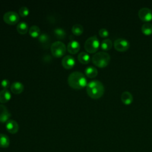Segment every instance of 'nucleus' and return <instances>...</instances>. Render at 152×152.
I'll list each match as a JSON object with an SVG mask.
<instances>
[{
  "mask_svg": "<svg viewBox=\"0 0 152 152\" xmlns=\"http://www.w3.org/2000/svg\"><path fill=\"white\" fill-rule=\"evenodd\" d=\"M86 91L88 95L91 98L98 99L103 96L104 92V87L100 81L93 80L87 83Z\"/></svg>",
  "mask_w": 152,
  "mask_h": 152,
  "instance_id": "1",
  "label": "nucleus"
},
{
  "mask_svg": "<svg viewBox=\"0 0 152 152\" xmlns=\"http://www.w3.org/2000/svg\"><path fill=\"white\" fill-rule=\"evenodd\" d=\"M69 85L75 89H80L87 84V78L83 73L80 71L71 72L68 77Z\"/></svg>",
  "mask_w": 152,
  "mask_h": 152,
  "instance_id": "2",
  "label": "nucleus"
},
{
  "mask_svg": "<svg viewBox=\"0 0 152 152\" xmlns=\"http://www.w3.org/2000/svg\"><path fill=\"white\" fill-rule=\"evenodd\" d=\"M110 60V55L103 51H100L95 53L92 57L93 63L96 66L100 68L106 66L109 64Z\"/></svg>",
  "mask_w": 152,
  "mask_h": 152,
  "instance_id": "3",
  "label": "nucleus"
},
{
  "mask_svg": "<svg viewBox=\"0 0 152 152\" xmlns=\"http://www.w3.org/2000/svg\"><path fill=\"white\" fill-rule=\"evenodd\" d=\"M100 46V42L96 35L89 37L84 43V48L89 53L95 52Z\"/></svg>",
  "mask_w": 152,
  "mask_h": 152,
  "instance_id": "4",
  "label": "nucleus"
},
{
  "mask_svg": "<svg viewBox=\"0 0 152 152\" xmlns=\"http://www.w3.org/2000/svg\"><path fill=\"white\" fill-rule=\"evenodd\" d=\"M50 50L55 57L59 58L65 54L66 52V46L63 42L58 40L52 43L50 46Z\"/></svg>",
  "mask_w": 152,
  "mask_h": 152,
  "instance_id": "5",
  "label": "nucleus"
},
{
  "mask_svg": "<svg viewBox=\"0 0 152 152\" xmlns=\"http://www.w3.org/2000/svg\"><path fill=\"white\" fill-rule=\"evenodd\" d=\"M4 21L9 24H15L17 23L20 20L18 14L15 11H7L3 15Z\"/></svg>",
  "mask_w": 152,
  "mask_h": 152,
  "instance_id": "6",
  "label": "nucleus"
},
{
  "mask_svg": "<svg viewBox=\"0 0 152 152\" xmlns=\"http://www.w3.org/2000/svg\"><path fill=\"white\" fill-rule=\"evenodd\" d=\"M114 47L117 50L124 52L128 49L129 47V42L125 38H118L114 41Z\"/></svg>",
  "mask_w": 152,
  "mask_h": 152,
  "instance_id": "7",
  "label": "nucleus"
},
{
  "mask_svg": "<svg viewBox=\"0 0 152 152\" xmlns=\"http://www.w3.org/2000/svg\"><path fill=\"white\" fill-rule=\"evenodd\" d=\"M140 18L144 21H148L152 19V10L147 7H142L138 11Z\"/></svg>",
  "mask_w": 152,
  "mask_h": 152,
  "instance_id": "8",
  "label": "nucleus"
},
{
  "mask_svg": "<svg viewBox=\"0 0 152 152\" xmlns=\"http://www.w3.org/2000/svg\"><path fill=\"white\" fill-rule=\"evenodd\" d=\"M75 64V58L69 55H66L63 57L62 59V66L66 69L72 68Z\"/></svg>",
  "mask_w": 152,
  "mask_h": 152,
  "instance_id": "9",
  "label": "nucleus"
},
{
  "mask_svg": "<svg viewBox=\"0 0 152 152\" xmlns=\"http://www.w3.org/2000/svg\"><path fill=\"white\" fill-rule=\"evenodd\" d=\"M7 130L11 134H15L18 132L19 129V126L18 123L13 120V119H9L5 124Z\"/></svg>",
  "mask_w": 152,
  "mask_h": 152,
  "instance_id": "10",
  "label": "nucleus"
},
{
  "mask_svg": "<svg viewBox=\"0 0 152 152\" xmlns=\"http://www.w3.org/2000/svg\"><path fill=\"white\" fill-rule=\"evenodd\" d=\"M11 117V113L3 104H0V122H7Z\"/></svg>",
  "mask_w": 152,
  "mask_h": 152,
  "instance_id": "11",
  "label": "nucleus"
},
{
  "mask_svg": "<svg viewBox=\"0 0 152 152\" xmlns=\"http://www.w3.org/2000/svg\"><path fill=\"white\" fill-rule=\"evenodd\" d=\"M80 45L76 40H71L67 45V50L71 53H76L80 50Z\"/></svg>",
  "mask_w": 152,
  "mask_h": 152,
  "instance_id": "12",
  "label": "nucleus"
},
{
  "mask_svg": "<svg viewBox=\"0 0 152 152\" xmlns=\"http://www.w3.org/2000/svg\"><path fill=\"white\" fill-rule=\"evenodd\" d=\"M24 85L20 81H14L10 86L11 91L14 94H20L24 90Z\"/></svg>",
  "mask_w": 152,
  "mask_h": 152,
  "instance_id": "13",
  "label": "nucleus"
},
{
  "mask_svg": "<svg viewBox=\"0 0 152 152\" xmlns=\"http://www.w3.org/2000/svg\"><path fill=\"white\" fill-rule=\"evenodd\" d=\"M121 100L125 104H129L133 101V96L128 91H124L121 94Z\"/></svg>",
  "mask_w": 152,
  "mask_h": 152,
  "instance_id": "14",
  "label": "nucleus"
},
{
  "mask_svg": "<svg viewBox=\"0 0 152 152\" xmlns=\"http://www.w3.org/2000/svg\"><path fill=\"white\" fill-rule=\"evenodd\" d=\"M11 98L10 91L8 89L4 88L0 91V102L6 103Z\"/></svg>",
  "mask_w": 152,
  "mask_h": 152,
  "instance_id": "15",
  "label": "nucleus"
},
{
  "mask_svg": "<svg viewBox=\"0 0 152 152\" xmlns=\"http://www.w3.org/2000/svg\"><path fill=\"white\" fill-rule=\"evenodd\" d=\"M85 74L89 78H94L97 75L98 71L96 67L88 66L85 69Z\"/></svg>",
  "mask_w": 152,
  "mask_h": 152,
  "instance_id": "16",
  "label": "nucleus"
},
{
  "mask_svg": "<svg viewBox=\"0 0 152 152\" xmlns=\"http://www.w3.org/2000/svg\"><path fill=\"white\" fill-rule=\"evenodd\" d=\"M78 61L84 64H88L90 60V56L89 54L86 52H81L78 55Z\"/></svg>",
  "mask_w": 152,
  "mask_h": 152,
  "instance_id": "17",
  "label": "nucleus"
},
{
  "mask_svg": "<svg viewBox=\"0 0 152 152\" xmlns=\"http://www.w3.org/2000/svg\"><path fill=\"white\" fill-rule=\"evenodd\" d=\"M28 24L25 21H21L17 25V30L20 34H25L28 30Z\"/></svg>",
  "mask_w": 152,
  "mask_h": 152,
  "instance_id": "18",
  "label": "nucleus"
},
{
  "mask_svg": "<svg viewBox=\"0 0 152 152\" xmlns=\"http://www.w3.org/2000/svg\"><path fill=\"white\" fill-rule=\"evenodd\" d=\"M9 137L4 134H0V147L7 148L10 145Z\"/></svg>",
  "mask_w": 152,
  "mask_h": 152,
  "instance_id": "19",
  "label": "nucleus"
},
{
  "mask_svg": "<svg viewBox=\"0 0 152 152\" xmlns=\"http://www.w3.org/2000/svg\"><path fill=\"white\" fill-rule=\"evenodd\" d=\"M28 33L31 37H39V36L40 34V30L37 26L33 25L30 27L28 30Z\"/></svg>",
  "mask_w": 152,
  "mask_h": 152,
  "instance_id": "20",
  "label": "nucleus"
},
{
  "mask_svg": "<svg viewBox=\"0 0 152 152\" xmlns=\"http://www.w3.org/2000/svg\"><path fill=\"white\" fill-rule=\"evenodd\" d=\"M112 45H113V43L112 40L108 38L103 39L100 43L101 48L105 50H109L110 49H111V48L112 47Z\"/></svg>",
  "mask_w": 152,
  "mask_h": 152,
  "instance_id": "21",
  "label": "nucleus"
},
{
  "mask_svg": "<svg viewBox=\"0 0 152 152\" xmlns=\"http://www.w3.org/2000/svg\"><path fill=\"white\" fill-rule=\"evenodd\" d=\"M141 31L145 35H150L152 33V24L150 23H145L141 26Z\"/></svg>",
  "mask_w": 152,
  "mask_h": 152,
  "instance_id": "22",
  "label": "nucleus"
},
{
  "mask_svg": "<svg viewBox=\"0 0 152 152\" xmlns=\"http://www.w3.org/2000/svg\"><path fill=\"white\" fill-rule=\"evenodd\" d=\"M54 34L55 36L59 39H63L66 36L65 30L61 27H57L54 30Z\"/></svg>",
  "mask_w": 152,
  "mask_h": 152,
  "instance_id": "23",
  "label": "nucleus"
},
{
  "mask_svg": "<svg viewBox=\"0 0 152 152\" xmlns=\"http://www.w3.org/2000/svg\"><path fill=\"white\" fill-rule=\"evenodd\" d=\"M84 31V28L80 24H75L72 27V32L75 35H80L83 33Z\"/></svg>",
  "mask_w": 152,
  "mask_h": 152,
  "instance_id": "24",
  "label": "nucleus"
},
{
  "mask_svg": "<svg viewBox=\"0 0 152 152\" xmlns=\"http://www.w3.org/2000/svg\"><path fill=\"white\" fill-rule=\"evenodd\" d=\"M39 41L43 45L46 46L49 42V37L46 33H42L39 36Z\"/></svg>",
  "mask_w": 152,
  "mask_h": 152,
  "instance_id": "25",
  "label": "nucleus"
},
{
  "mask_svg": "<svg viewBox=\"0 0 152 152\" xmlns=\"http://www.w3.org/2000/svg\"><path fill=\"white\" fill-rule=\"evenodd\" d=\"M19 14L21 17L27 16L29 14V10L26 6H23L19 9Z\"/></svg>",
  "mask_w": 152,
  "mask_h": 152,
  "instance_id": "26",
  "label": "nucleus"
},
{
  "mask_svg": "<svg viewBox=\"0 0 152 152\" xmlns=\"http://www.w3.org/2000/svg\"><path fill=\"white\" fill-rule=\"evenodd\" d=\"M99 35L102 37H106L109 36V31L105 28H102L99 30Z\"/></svg>",
  "mask_w": 152,
  "mask_h": 152,
  "instance_id": "27",
  "label": "nucleus"
},
{
  "mask_svg": "<svg viewBox=\"0 0 152 152\" xmlns=\"http://www.w3.org/2000/svg\"><path fill=\"white\" fill-rule=\"evenodd\" d=\"M1 86L4 87L5 89H7V88L10 86V82L8 79H3L1 82Z\"/></svg>",
  "mask_w": 152,
  "mask_h": 152,
  "instance_id": "28",
  "label": "nucleus"
}]
</instances>
